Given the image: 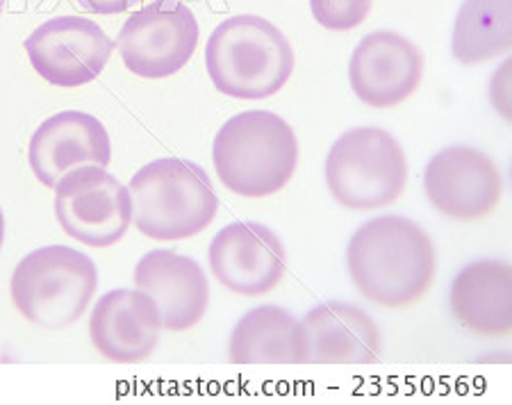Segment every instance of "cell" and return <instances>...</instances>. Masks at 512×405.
<instances>
[{"label": "cell", "mask_w": 512, "mask_h": 405, "mask_svg": "<svg viewBox=\"0 0 512 405\" xmlns=\"http://www.w3.org/2000/svg\"><path fill=\"white\" fill-rule=\"evenodd\" d=\"M112 160L110 135L101 121L87 112H60L35 130L28 148V162L37 180L55 189L66 173L96 164L107 167Z\"/></svg>", "instance_id": "13"}, {"label": "cell", "mask_w": 512, "mask_h": 405, "mask_svg": "<svg viewBox=\"0 0 512 405\" xmlns=\"http://www.w3.org/2000/svg\"><path fill=\"white\" fill-rule=\"evenodd\" d=\"M98 289L89 255L71 246H44L19 262L10 280L12 301L30 324L62 330L87 312Z\"/></svg>", "instance_id": "5"}, {"label": "cell", "mask_w": 512, "mask_h": 405, "mask_svg": "<svg viewBox=\"0 0 512 405\" xmlns=\"http://www.w3.org/2000/svg\"><path fill=\"white\" fill-rule=\"evenodd\" d=\"M5 5H7V0H0V14L5 12Z\"/></svg>", "instance_id": "23"}, {"label": "cell", "mask_w": 512, "mask_h": 405, "mask_svg": "<svg viewBox=\"0 0 512 405\" xmlns=\"http://www.w3.org/2000/svg\"><path fill=\"white\" fill-rule=\"evenodd\" d=\"M208 258L214 278L242 296L274 292L287 271L285 244L258 221H237L219 230Z\"/></svg>", "instance_id": "11"}, {"label": "cell", "mask_w": 512, "mask_h": 405, "mask_svg": "<svg viewBox=\"0 0 512 405\" xmlns=\"http://www.w3.org/2000/svg\"><path fill=\"white\" fill-rule=\"evenodd\" d=\"M512 46V0H465L453 23L451 53L474 66L501 57Z\"/></svg>", "instance_id": "19"}, {"label": "cell", "mask_w": 512, "mask_h": 405, "mask_svg": "<svg viewBox=\"0 0 512 405\" xmlns=\"http://www.w3.org/2000/svg\"><path fill=\"white\" fill-rule=\"evenodd\" d=\"M453 319L467 333L501 340L512 335V267L503 260H478L453 278Z\"/></svg>", "instance_id": "17"}, {"label": "cell", "mask_w": 512, "mask_h": 405, "mask_svg": "<svg viewBox=\"0 0 512 405\" xmlns=\"http://www.w3.org/2000/svg\"><path fill=\"white\" fill-rule=\"evenodd\" d=\"M205 64L221 94L260 101L285 87L294 71V51L274 23L242 14L214 28L205 48Z\"/></svg>", "instance_id": "4"}, {"label": "cell", "mask_w": 512, "mask_h": 405, "mask_svg": "<svg viewBox=\"0 0 512 405\" xmlns=\"http://www.w3.org/2000/svg\"><path fill=\"white\" fill-rule=\"evenodd\" d=\"M230 365H308V335L299 319L278 305L249 310L228 342Z\"/></svg>", "instance_id": "18"}, {"label": "cell", "mask_w": 512, "mask_h": 405, "mask_svg": "<svg viewBox=\"0 0 512 405\" xmlns=\"http://www.w3.org/2000/svg\"><path fill=\"white\" fill-rule=\"evenodd\" d=\"M308 335V365H376L383 353V337L376 321L358 305L330 301L303 317Z\"/></svg>", "instance_id": "16"}, {"label": "cell", "mask_w": 512, "mask_h": 405, "mask_svg": "<svg viewBox=\"0 0 512 405\" xmlns=\"http://www.w3.org/2000/svg\"><path fill=\"white\" fill-rule=\"evenodd\" d=\"M424 189L433 208L460 223L483 221L497 210L501 171L474 146H449L426 164Z\"/></svg>", "instance_id": "9"}, {"label": "cell", "mask_w": 512, "mask_h": 405, "mask_svg": "<svg viewBox=\"0 0 512 405\" xmlns=\"http://www.w3.org/2000/svg\"><path fill=\"white\" fill-rule=\"evenodd\" d=\"M374 0H310V10L319 26L335 32L358 28L371 12Z\"/></svg>", "instance_id": "20"}, {"label": "cell", "mask_w": 512, "mask_h": 405, "mask_svg": "<svg viewBox=\"0 0 512 405\" xmlns=\"http://www.w3.org/2000/svg\"><path fill=\"white\" fill-rule=\"evenodd\" d=\"M114 41L92 19L60 16L46 21L26 39L32 69L55 87H82L101 76Z\"/></svg>", "instance_id": "10"}, {"label": "cell", "mask_w": 512, "mask_h": 405, "mask_svg": "<svg viewBox=\"0 0 512 405\" xmlns=\"http://www.w3.org/2000/svg\"><path fill=\"white\" fill-rule=\"evenodd\" d=\"M139 3H142V0H78L82 10L94 14H121Z\"/></svg>", "instance_id": "21"}, {"label": "cell", "mask_w": 512, "mask_h": 405, "mask_svg": "<svg viewBox=\"0 0 512 405\" xmlns=\"http://www.w3.org/2000/svg\"><path fill=\"white\" fill-rule=\"evenodd\" d=\"M346 269L367 301L387 310L419 303L437 276V251L424 228L406 217H376L355 230Z\"/></svg>", "instance_id": "1"}, {"label": "cell", "mask_w": 512, "mask_h": 405, "mask_svg": "<svg viewBox=\"0 0 512 405\" xmlns=\"http://www.w3.org/2000/svg\"><path fill=\"white\" fill-rule=\"evenodd\" d=\"M164 330L151 296L114 289L98 299L89 319V337L96 351L114 365H137L151 358Z\"/></svg>", "instance_id": "14"}, {"label": "cell", "mask_w": 512, "mask_h": 405, "mask_svg": "<svg viewBox=\"0 0 512 405\" xmlns=\"http://www.w3.org/2000/svg\"><path fill=\"white\" fill-rule=\"evenodd\" d=\"M132 223L148 239L178 242L203 233L219 212L208 171L180 157H164L130 180Z\"/></svg>", "instance_id": "3"}, {"label": "cell", "mask_w": 512, "mask_h": 405, "mask_svg": "<svg viewBox=\"0 0 512 405\" xmlns=\"http://www.w3.org/2000/svg\"><path fill=\"white\" fill-rule=\"evenodd\" d=\"M324 176L328 192L344 208H385L406 192L408 157L387 130L353 128L330 148Z\"/></svg>", "instance_id": "6"}, {"label": "cell", "mask_w": 512, "mask_h": 405, "mask_svg": "<svg viewBox=\"0 0 512 405\" xmlns=\"http://www.w3.org/2000/svg\"><path fill=\"white\" fill-rule=\"evenodd\" d=\"M135 285L158 305L162 326L171 333L201 324L208 312L210 285L201 264L187 255L155 249L135 267Z\"/></svg>", "instance_id": "15"}, {"label": "cell", "mask_w": 512, "mask_h": 405, "mask_svg": "<svg viewBox=\"0 0 512 405\" xmlns=\"http://www.w3.org/2000/svg\"><path fill=\"white\" fill-rule=\"evenodd\" d=\"M3 242H5V217H3V210H0V249H3Z\"/></svg>", "instance_id": "22"}, {"label": "cell", "mask_w": 512, "mask_h": 405, "mask_svg": "<svg viewBox=\"0 0 512 405\" xmlns=\"http://www.w3.org/2000/svg\"><path fill=\"white\" fill-rule=\"evenodd\" d=\"M424 78V53L399 32H371L355 46L349 80L355 96L369 107L387 110L417 92Z\"/></svg>", "instance_id": "12"}, {"label": "cell", "mask_w": 512, "mask_h": 405, "mask_svg": "<svg viewBox=\"0 0 512 405\" xmlns=\"http://www.w3.org/2000/svg\"><path fill=\"white\" fill-rule=\"evenodd\" d=\"M117 46L130 73L148 80L169 78L192 60L198 46V23L180 0H155L130 14Z\"/></svg>", "instance_id": "8"}, {"label": "cell", "mask_w": 512, "mask_h": 405, "mask_svg": "<svg viewBox=\"0 0 512 405\" xmlns=\"http://www.w3.org/2000/svg\"><path fill=\"white\" fill-rule=\"evenodd\" d=\"M212 162L219 183L242 198H267L292 180L299 142L274 112L251 110L224 123L214 137Z\"/></svg>", "instance_id": "2"}, {"label": "cell", "mask_w": 512, "mask_h": 405, "mask_svg": "<svg viewBox=\"0 0 512 405\" xmlns=\"http://www.w3.org/2000/svg\"><path fill=\"white\" fill-rule=\"evenodd\" d=\"M55 217L76 242L107 249L126 237L132 223L130 189L105 167L85 164L57 183Z\"/></svg>", "instance_id": "7"}]
</instances>
